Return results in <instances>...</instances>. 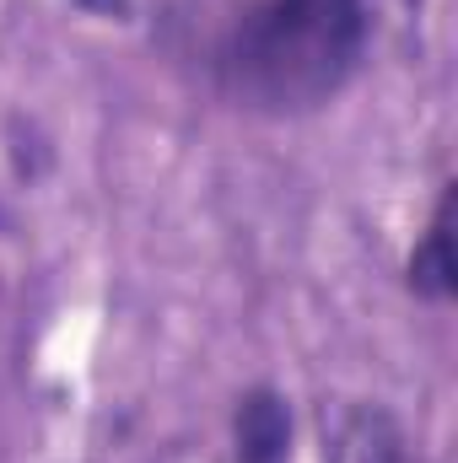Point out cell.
I'll use <instances>...</instances> for the list:
<instances>
[{"label": "cell", "mask_w": 458, "mask_h": 463, "mask_svg": "<svg viewBox=\"0 0 458 463\" xmlns=\"http://www.w3.org/2000/svg\"><path fill=\"white\" fill-rule=\"evenodd\" d=\"M372 38V0H259L222 43V87L253 114H313L340 98Z\"/></svg>", "instance_id": "1"}, {"label": "cell", "mask_w": 458, "mask_h": 463, "mask_svg": "<svg viewBox=\"0 0 458 463\" xmlns=\"http://www.w3.org/2000/svg\"><path fill=\"white\" fill-rule=\"evenodd\" d=\"M291 458V415L275 393H248L237 410V463Z\"/></svg>", "instance_id": "4"}, {"label": "cell", "mask_w": 458, "mask_h": 463, "mask_svg": "<svg viewBox=\"0 0 458 463\" xmlns=\"http://www.w3.org/2000/svg\"><path fill=\"white\" fill-rule=\"evenodd\" d=\"M324 463H410V448L377 404H356L324 431Z\"/></svg>", "instance_id": "2"}, {"label": "cell", "mask_w": 458, "mask_h": 463, "mask_svg": "<svg viewBox=\"0 0 458 463\" xmlns=\"http://www.w3.org/2000/svg\"><path fill=\"white\" fill-rule=\"evenodd\" d=\"M410 291L426 302H448L458 291V269H453V189H443L432 222L421 232L415 253H410Z\"/></svg>", "instance_id": "3"}]
</instances>
